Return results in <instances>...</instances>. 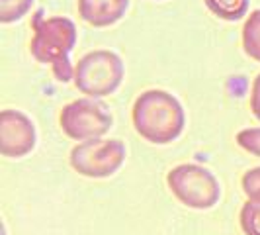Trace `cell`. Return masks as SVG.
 I'll use <instances>...</instances> for the list:
<instances>
[{
    "mask_svg": "<svg viewBox=\"0 0 260 235\" xmlns=\"http://www.w3.org/2000/svg\"><path fill=\"white\" fill-rule=\"evenodd\" d=\"M182 104L165 91L143 92L133 104V126L137 133L156 145L174 141L184 130Z\"/></svg>",
    "mask_w": 260,
    "mask_h": 235,
    "instance_id": "cell-1",
    "label": "cell"
},
{
    "mask_svg": "<svg viewBox=\"0 0 260 235\" xmlns=\"http://www.w3.org/2000/svg\"><path fill=\"white\" fill-rule=\"evenodd\" d=\"M77 43V26L73 20L63 16H53L41 20V12L34 22V38L29 51L39 63L53 67L57 80L69 82L75 78V69L71 67L69 53Z\"/></svg>",
    "mask_w": 260,
    "mask_h": 235,
    "instance_id": "cell-2",
    "label": "cell"
},
{
    "mask_svg": "<svg viewBox=\"0 0 260 235\" xmlns=\"http://www.w3.org/2000/svg\"><path fill=\"white\" fill-rule=\"evenodd\" d=\"M123 61L114 51L86 53L75 67V84L92 98H102L117 91L123 80Z\"/></svg>",
    "mask_w": 260,
    "mask_h": 235,
    "instance_id": "cell-3",
    "label": "cell"
},
{
    "mask_svg": "<svg viewBox=\"0 0 260 235\" xmlns=\"http://www.w3.org/2000/svg\"><path fill=\"white\" fill-rule=\"evenodd\" d=\"M167 184L172 196L188 208H213L221 198V188L217 179L208 169L192 163L174 167L167 174Z\"/></svg>",
    "mask_w": 260,
    "mask_h": 235,
    "instance_id": "cell-4",
    "label": "cell"
},
{
    "mask_svg": "<svg viewBox=\"0 0 260 235\" xmlns=\"http://www.w3.org/2000/svg\"><path fill=\"white\" fill-rule=\"evenodd\" d=\"M125 161V145L119 139L96 137L78 143L71 151V167L88 179L112 177Z\"/></svg>",
    "mask_w": 260,
    "mask_h": 235,
    "instance_id": "cell-5",
    "label": "cell"
},
{
    "mask_svg": "<svg viewBox=\"0 0 260 235\" xmlns=\"http://www.w3.org/2000/svg\"><path fill=\"white\" fill-rule=\"evenodd\" d=\"M59 124L67 137L77 141H88L108 133L114 120L100 102L90 98H80L69 102L63 108Z\"/></svg>",
    "mask_w": 260,
    "mask_h": 235,
    "instance_id": "cell-6",
    "label": "cell"
},
{
    "mask_svg": "<svg viewBox=\"0 0 260 235\" xmlns=\"http://www.w3.org/2000/svg\"><path fill=\"white\" fill-rule=\"evenodd\" d=\"M36 147V128L31 120L18 110L0 112V153L24 157Z\"/></svg>",
    "mask_w": 260,
    "mask_h": 235,
    "instance_id": "cell-7",
    "label": "cell"
},
{
    "mask_svg": "<svg viewBox=\"0 0 260 235\" xmlns=\"http://www.w3.org/2000/svg\"><path fill=\"white\" fill-rule=\"evenodd\" d=\"M129 0H78L80 18L94 27H108L127 12Z\"/></svg>",
    "mask_w": 260,
    "mask_h": 235,
    "instance_id": "cell-8",
    "label": "cell"
},
{
    "mask_svg": "<svg viewBox=\"0 0 260 235\" xmlns=\"http://www.w3.org/2000/svg\"><path fill=\"white\" fill-rule=\"evenodd\" d=\"M204 2L209 12L227 22L241 20L248 12V0H204Z\"/></svg>",
    "mask_w": 260,
    "mask_h": 235,
    "instance_id": "cell-9",
    "label": "cell"
},
{
    "mask_svg": "<svg viewBox=\"0 0 260 235\" xmlns=\"http://www.w3.org/2000/svg\"><path fill=\"white\" fill-rule=\"evenodd\" d=\"M243 49L248 57L260 63V10L250 12L243 27Z\"/></svg>",
    "mask_w": 260,
    "mask_h": 235,
    "instance_id": "cell-10",
    "label": "cell"
},
{
    "mask_svg": "<svg viewBox=\"0 0 260 235\" xmlns=\"http://www.w3.org/2000/svg\"><path fill=\"white\" fill-rule=\"evenodd\" d=\"M241 227L245 235H260V200L248 198L241 210Z\"/></svg>",
    "mask_w": 260,
    "mask_h": 235,
    "instance_id": "cell-11",
    "label": "cell"
},
{
    "mask_svg": "<svg viewBox=\"0 0 260 235\" xmlns=\"http://www.w3.org/2000/svg\"><path fill=\"white\" fill-rule=\"evenodd\" d=\"M34 0H0V22L2 24H12L16 20L24 18Z\"/></svg>",
    "mask_w": 260,
    "mask_h": 235,
    "instance_id": "cell-12",
    "label": "cell"
},
{
    "mask_svg": "<svg viewBox=\"0 0 260 235\" xmlns=\"http://www.w3.org/2000/svg\"><path fill=\"white\" fill-rule=\"evenodd\" d=\"M237 143L250 155L260 157V128H248L237 133Z\"/></svg>",
    "mask_w": 260,
    "mask_h": 235,
    "instance_id": "cell-13",
    "label": "cell"
},
{
    "mask_svg": "<svg viewBox=\"0 0 260 235\" xmlns=\"http://www.w3.org/2000/svg\"><path fill=\"white\" fill-rule=\"evenodd\" d=\"M243 190L250 200H260V167H254L243 174Z\"/></svg>",
    "mask_w": 260,
    "mask_h": 235,
    "instance_id": "cell-14",
    "label": "cell"
},
{
    "mask_svg": "<svg viewBox=\"0 0 260 235\" xmlns=\"http://www.w3.org/2000/svg\"><path fill=\"white\" fill-rule=\"evenodd\" d=\"M250 110L256 120H260V75L252 82V92H250Z\"/></svg>",
    "mask_w": 260,
    "mask_h": 235,
    "instance_id": "cell-15",
    "label": "cell"
}]
</instances>
